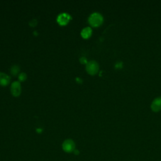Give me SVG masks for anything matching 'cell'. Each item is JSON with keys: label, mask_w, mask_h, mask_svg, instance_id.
<instances>
[{"label": "cell", "mask_w": 161, "mask_h": 161, "mask_svg": "<svg viewBox=\"0 0 161 161\" xmlns=\"http://www.w3.org/2000/svg\"><path fill=\"white\" fill-rule=\"evenodd\" d=\"M89 24L93 27H98L103 23V17L99 13H94L90 15L88 19Z\"/></svg>", "instance_id": "1"}, {"label": "cell", "mask_w": 161, "mask_h": 161, "mask_svg": "<svg viewBox=\"0 0 161 161\" xmlns=\"http://www.w3.org/2000/svg\"><path fill=\"white\" fill-rule=\"evenodd\" d=\"M99 68L98 64L94 61H91L87 63L86 71L90 75L93 76L96 74L98 72Z\"/></svg>", "instance_id": "2"}, {"label": "cell", "mask_w": 161, "mask_h": 161, "mask_svg": "<svg viewBox=\"0 0 161 161\" xmlns=\"http://www.w3.org/2000/svg\"><path fill=\"white\" fill-rule=\"evenodd\" d=\"M75 147V143L71 139H67L62 143V149L66 153L73 152L74 150L76 149Z\"/></svg>", "instance_id": "3"}, {"label": "cell", "mask_w": 161, "mask_h": 161, "mask_svg": "<svg viewBox=\"0 0 161 161\" xmlns=\"http://www.w3.org/2000/svg\"><path fill=\"white\" fill-rule=\"evenodd\" d=\"M71 19V17L69 14L64 13L60 14L58 16L57 21L60 25L64 26V25H66L69 22Z\"/></svg>", "instance_id": "4"}, {"label": "cell", "mask_w": 161, "mask_h": 161, "mask_svg": "<svg viewBox=\"0 0 161 161\" xmlns=\"http://www.w3.org/2000/svg\"><path fill=\"white\" fill-rule=\"evenodd\" d=\"M151 110L153 112H159L161 110V96L156 98L152 101L151 106Z\"/></svg>", "instance_id": "5"}, {"label": "cell", "mask_w": 161, "mask_h": 161, "mask_svg": "<svg viewBox=\"0 0 161 161\" xmlns=\"http://www.w3.org/2000/svg\"><path fill=\"white\" fill-rule=\"evenodd\" d=\"M12 94L14 96H19L21 93V85L20 83L18 81L13 82L11 87Z\"/></svg>", "instance_id": "6"}, {"label": "cell", "mask_w": 161, "mask_h": 161, "mask_svg": "<svg viewBox=\"0 0 161 161\" xmlns=\"http://www.w3.org/2000/svg\"><path fill=\"white\" fill-rule=\"evenodd\" d=\"M10 78L7 74L0 72V86H5L10 83Z\"/></svg>", "instance_id": "7"}, {"label": "cell", "mask_w": 161, "mask_h": 161, "mask_svg": "<svg viewBox=\"0 0 161 161\" xmlns=\"http://www.w3.org/2000/svg\"><path fill=\"white\" fill-rule=\"evenodd\" d=\"M92 35V29L90 27L84 28L81 32V36L84 39H88Z\"/></svg>", "instance_id": "8"}, {"label": "cell", "mask_w": 161, "mask_h": 161, "mask_svg": "<svg viewBox=\"0 0 161 161\" xmlns=\"http://www.w3.org/2000/svg\"><path fill=\"white\" fill-rule=\"evenodd\" d=\"M20 71V68L18 66H13L11 69V74L13 76H17Z\"/></svg>", "instance_id": "9"}, {"label": "cell", "mask_w": 161, "mask_h": 161, "mask_svg": "<svg viewBox=\"0 0 161 161\" xmlns=\"http://www.w3.org/2000/svg\"><path fill=\"white\" fill-rule=\"evenodd\" d=\"M27 74L25 73H21L19 76V79L20 81H25L27 79Z\"/></svg>", "instance_id": "10"}, {"label": "cell", "mask_w": 161, "mask_h": 161, "mask_svg": "<svg viewBox=\"0 0 161 161\" xmlns=\"http://www.w3.org/2000/svg\"><path fill=\"white\" fill-rule=\"evenodd\" d=\"M37 21L36 20H32L29 23V24L31 27H35L37 25Z\"/></svg>", "instance_id": "11"}, {"label": "cell", "mask_w": 161, "mask_h": 161, "mask_svg": "<svg viewBox=\"0 0 161 161\" xmlns=\"http://www.w3.org/2000/svg\"><path fill=\"white\" fill-rule=\"evenodd\" d=\"M79 61H80V62H81L82 64H84L88 63V62H87V59H86V57H81V58L80 59Z\"/></svg>", "instance_id": "12"}, {"label": "cell", "mask_w": 161, "mask_h": 161, "mask_svg": "<svg viewBox=\"0 0 161 161\" xmlns=\"http://www.w3.org/2000/svg\"><path fill=\"white\" fill-rule=\"evenodd\" d=\"M122 65H123V63L121 62H119L116 64L115 68H116V69H121L122 67Z\"/></svg>", "instance_id": "13"}, {"label": "cell", "mask_w": 161, "mask_h": 161, "mask_svg": "<svg viewBox=\"0 0 161 161\" xmlns=\"http://www.w3.org/2000/svg\"><path fill=\"white\" fill-rule=\"evenodd\" d=\"M73 152L74 153L75 155H79V151L78 150H77V149H75Z\"/></svg>", "instance_id": "14"}, {"label": "cell", "mask_w": 161, "mask_h": 161, "mask_svg": "<svg viewBox=\"0 0 161 161\" xmlns=\"http://www.w3.org/2000/svg\"><path fill=\"white\" fill-rule=\"evenodd\" d=\"M76 80H78L77 81H78V83H82V80L80 79L79 78H76Z\"/></svg>", "instance_id": "15"}, {"label": "cell", "mask_w": 161, "mask_h": 161, "mask_svg": "<svg viewBox=\"0 0 161 161\" xmlns=\"http://www.w3.org/2000/svg\"><path fill=\"white\" fill-rule=\"evenodd\" d=\"M42 129H40V128L37 129V131L38 133H41V132H42Z\"/></svg>", "instance_id": "16"}]
</instances>
